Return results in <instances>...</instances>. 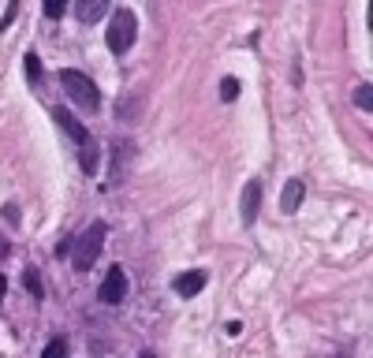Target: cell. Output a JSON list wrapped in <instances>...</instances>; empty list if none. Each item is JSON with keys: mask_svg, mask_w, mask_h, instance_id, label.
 Instances as JSON below:
<instances>
[{"mask_svg": "<svg viewBox=\"0 0 373 358\" xmlns=\"http://www.w3.org/2000/svg\"><path fill=\"white\" fill-rule=\"evenodd\" d=\"M135 38H138V15L131 8H116L112 19H108V30H105V45L116 56H123L127 48L135 45Z\"/></svg>", "mask_w": 373, "mask_h": 358, "instance_id": "6da1fadb", "label": "cell"}, {"mask_svg": "<svg viewBox=\"0 0 373 358\" xmlns=\"http://www.w3.org/2000/svg\"><path fill=\"white\" fill-rule=\"evenodd\" d=\"M105 235H108V224L105 220H93L83 235L75 239V247H71V265L78 272H90V265L97 262V254H101L105 247Z\"/></svg>", "mask_w": 373, "mask_h": 358, "instance_id": "7a4b0ae2", "label": "cell"}, {"mask_svg": "<svg viewBox=\"0 0 373 358\" xmlns=\"http://www.w3.org/2000/svg\"><path fill=\"white\" fill-rule=\"evenodd\" d=\"M60 86L68 90V97H71L75 105H83V108H90V112L101 105V93H97L93 78L83 75L78 68H63V71H60Z\"/></svg>", "mask_w": 373, "mask_h": 358, "instance_id": "3957f363", "label": "cell"}, {"mask_svg": "<svg viewBox=\"0 0 373 358\" xmlns=\"http://www.w3.org/2000/svg\"><path fill=\"white\" fill-rule=\"evenodd\" d=\"M97 299H101L105 306H116V302L127 299V272H123L120 265H112V269L105 272L101 287H97Z\"/></svg>", "mask_w": 373, "mask_h": 358, "instance_id": "277c9868", "label": "cell"}, {"mask_svg": "<svg viewBox=\"0 0 373 358\" xmlns=\"http://www.w3.org/2000/svg\"><path fill=\"white\" fill-rule=\"evenodd\" d=\"M53 120H56V127H60V131L68 135L75 145H90V131H86V127L78 123L75 116H71L68 108H53Z\"/></svg>", "mask_w": 373, "mask_h": 358, "instance_id": "5b68a950", "label": "cell"}, {"mask_svg": "<svg viewBox=\"0 0 373 358\" xmlns=\"http://www.w3.org/2000/svg\"><path fill=\"white\" fill-rule=\"evenodd\" d=\"M242 224H254L257 220V209H262V179H247V187H242Z\"/></svg>", "mask_w": 373, "mask_h": 358, "instance_id": "8992f818", "label": "cell"}, {"mask_svg": "<svg viewBox=\"0 0 373 358\" xmlns=\"http://www.w3.org/2000/svg\"><path fill=\"white\" fill-rule=\"evenodd\" d=\"M172 287H175V295H180V299H194L205 287V269H187V272H180L172 280Z\"/></svg>", "mask_w": 373, "mask_h": 358, "instance_id": "52a82bcc", "label": "cell"}, {"mask_svg": "<svg viewBox=\"0 0 373 358\" xmlns=\"http://www.w3.org/2000/svg\"><path fill=\"white\" fill-rule=\"evenodd\" d=\"M302 198H306V183L302 179H287L284 183V194H280V213H295V209L302 205Z\"/></svg>", "mask_w": 373, "mask_h": 358, "instance_id": "ba28073f", "label": "cell"}, {"mask_svg": "<svg viewBox=\"0 0 373 358\" xmlns=\"http://www.w3.org/2000/svg\"><path fill=\"white\" fill-rule=\"evenodd\" d=\"M108 11V4L105 0H83V4L75 8V15H78V23H97L101 15Z\"/></svg>", "mask_w": 373, "mask_h": 358, "instance_id": "9c48e42d", "label": "cell"}, {"mask_svg": "<svg viewBox=\"0 0 373 358\" xmlns=\"http://www.w3.org/2000/svg\"><path fill=\"white\" fill-rule=\"evenodd\" d=\"M23 287L30 291V299H38V302L45 299V287H41V276H38V269H26V272H23Z\"/></svg>", "mask_w": 373, "mask_h": 358, "instance_id": "30bf717a", "label": "cell"}, {"mask_svg": "<svg viewBox=\"0 0 373 358\" xmlns=\"http://www.w3.org/2000/svg\"><path fill=\"white\" fill-rule=\"evenodd\" d=\"M23 68H26V78H30V83H41V60H38L34 53L23 56Z\"/></svg>", "mask_w": 373, "mask_h": 358, "instance_id": "8fae6325", "label": "cell"}, {"mask_svg": "<svg viewBox=\"0 0 373 358\" xmlns=\"http://www.w3.org/2000/svg\"><path fill=\"white\" fill-rule=\"evenodd\" d=\"M239 90H242V86H239V78H232V75H228V78H220V101H235Z\"/></svg>", "mask_w": 373, "mask_h": 358, "instance_id": "7c38bea8", "label": "cell"}, {"mask_svg": "<svg viewBox=\"0 0 373 358\" xmlns=\"http://www.w3.org/2000/svg\"><path fill=\"white\" fill-rule=\"evenodd\" d=\"M41 358H68V339H48V347L41 351Z\"/></svg>", "mask_w": 373, "mask_h": 358, "instance_id": "4fadbf2b", "label": "cell"}, {"mask_svg": "<svg viewBox=\"0 0 373 358\" xmlns=\"http://www.w3.org/2000/svg\"><path fill=\"white\" fill-rule=\"evenodd\" d=\"M78 165H83V172H93V168H97V150H93V142L83 145V153H78Z\"/></svg>", "mask_w": 373, "mask_h": 358, "instance_id": "5bb4252c", "label": "cell"}, {"mask_svg": "<svg viewBox=\"0 0 373 358\" xmlns=\"http://www.w3.org/2000/svg\"><path fill=\"white\" fill-rule=\"evenodd\" d=\"M354 105H359L362 112H369V108H373V93H369V83H362L359 90H354Z\"/></svg>", "mask_w": 373, "mask_h": 358, "instance_id": "9a60e30c", "label": "cell"}, {"mask_svg": "<svg viewBox=\"0 0 373 358\" xmlns=\"http://www.w3.org/2000/svg\"><path fill=\"white\" fill-rule=\"evenodd\" d=\"M63 11H68V4H63V0H45V19H60Z\"/></svg>", "mask_w": 373, "mask_h": 358, "instance_id": "2e32d148", "label": "cell"}, {"mask_svg": "<svg viewBox=\"0 0 373 358\" xmlns=\"http://www.w3.org/2000/svg\"><path fill=\"white\" fill-rule=\"evenodd\" d=\"M15 15H19V4H8V11H4V19H0V30H8V26L15 23Z\"/></svg>", "mask_w": 373, "mask_h": 358, "instance_id": "e0dca14e", "label": "cell"}, {"mask_svg": "<svg viewBox=\"0 0 373 358\" xmlns=\"http://www.w3.org/2000/svg\"><path fill=\"white\" fill-rule=\"evenodd\" d=\"M71 247H75V239H63L60 247H56V257H68V254H71Z\"/></svg>", "mask_w": 373, "mask_h": 358, "instance_id": "ac0fdd59", "label": "cell"}, {"mask_svg": "<svg viewBox=\"0 0 373 358\" xmlns=\"http://www.w3.org/2000/svg\"><path fill=\"white\" fill-rule=\"evenodd\" d=\"M4 217H8L11 224H19V205H4Z\"/></svg>", "mask_w": 373, "mask_h": 358, "instance_id": "d6986e66", "label": "cell"}, {"mask_svg": "<svg viewBox=\"0 0 373 358\" xmlns=\"http://www.w3.org/2000/svg\"><path fill=\"white\" fill-rule=\"evenodd\" d=\"M4 295H8V280L0 276V299H4Z\"/></svg>", "mask_w": 373, "mask_h": 358, "instance_id": "ffe728a7", "label": "cell"}, {"mask_svg": "<svg viewBox=\"0 0 373 358\" xmlns=\"http://www.w3.org/2000/svg\"><path fill=\"white\" fill-rule=\"evenodd\" d=\"M4 254H8V242H4V239H0V257H4Z\"/></svg>", "mask_w": 373, "mask_h": 358, "instance_id": "44dd1931", "label": "cell"}, {"mask_svg": "<svg viewBox=\"0 0 373 358\" xmlns=\"http://www.w3.org/2000/svg\"><path fill=\"white\" fill-rule=\"evenodd\" d=\"M138 358H153V354H150V351H145V354H138Z\"/></svg>", "mask_w": 373, "mask_h": 358, "instance_id": "7402d4cb", "label": "cell"}]
</instances>
